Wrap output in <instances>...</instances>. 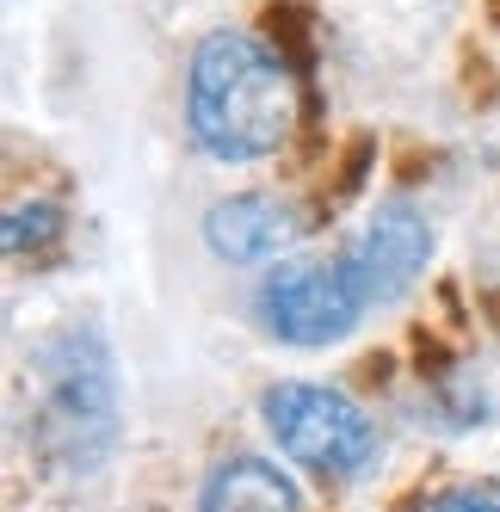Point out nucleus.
Listing matches in <instances>:
<instances>
[{
  "instance_id": "obj_7",
  "label": "nucleus",
  "mask_w": 500,
  "mask_h": 512,
  "mask_svg": "<svg viewBox=\"0 0 500 512\" xmlns=\"http://www.w3.org/2000/svg\"><path fill=\"white\" fill-rule=\"evenodd\" d=\"M198 512H303V494L272 457L241 451V457L210 469V482L198 494Z\"/></svg>"
},
{
  "instance_id": "obj_6",
  "label": "nucleus",
  "mask_w": 500,
  "mask_h": 512,
  "mask_svg": "<svg viewBox=\"0 0 500 512\" xmlns=\"http://www.w3.org/2000/svg\"><path fill=\"white\" fill-rule=\"evenodd\" d=\"M303 235V216L284 204V198H266V192H241V198H223L210 204L204 216V241L217 260L229 266H254V260H278L284 247Z\"/></svg>"
},
{
  "instance_id": "obj_9",
  "label": "nucleus",
  "mask_w": 500,
  "mask_h": 512,
  "mask_svg": "<svg viewBox=\"0 0 500 512\" xmlns=\"http://www.w3.org/2000/svg\"><path fill=\"white\" fill-rule=\"evenodd\" d=\"M420 512H500V488H445Z\"/></svg>"
},
{
  "instance_id": "obj_3",
  "label": "nucleus",
  "mask_w": 500,
  "mask_h": 512,
  "mask_svg": "<svg viewBox=\"0 0 500 512\" xmlns=\"http://www.w3.org/2000/svg\"><path fill=\"white\" fill-rule=\"evenodd\" d=\"M112 364H105L93 334H68L62 346H50L44 364V408H38V432L50 457H62L68 469H93L112 445Z\"/></svg>"
},
{
  "instance_id": "obj_5",
  "label": "nucleus",
  "mask_w": 500,
  "mask_h": 512,
  "mask_svg": "<svg viewBox=\"0 0 500 512\" xmlns=\"http://www.w3.org/2000/svg\"><path fill=\"white\" fill-rule=\"evenodd\" d=\"M352 272H359L365 297L371 303H396L402 290L426 272V260H433V223L414 210V204H383L365 235L352 241Z\"/></svg>"
},
{
  "instance_id": "obj_8",
  "label": "nucleus",
  "mask_w": 500,
  "mask_h": 512,
  "mask_svg": "<svg viewBox=\"0 0 500 512\" xmlns=\"http://www.w3.org/2000/svg\"><path fill=\"white\" fill-rule=\"evenodd\" d=\"M0 235H7V253H19V260H25V253H44L62 235V210L44 204V198H25V204L7 210V229H0Z\"/></svg>"
},
{
  "instance_id": "obj_2",
  "label": "nucleus",
  "mask_w": 500,
  "mask_h": 512,
  "mask_svg": "<svg viewBox=\"0 0 500 512\" xmlns=\"http://www.w3.org/2000/svg\"><path fill=\"white\" fill-rule=\"evenodd\" d=\"M260 420L272 445L321 482H352L377 451L365 408L328 383H272L260 395Z\"/></svg>"
},
{
  "instance_id": "obj_4",
  "label": "nucleus",
  "mask_w": 500,
  "mask_h": 512,
  "mask_svg": "<svg viewBox=\"0 0 500 512\" xmlns=\"http://www.w3.org/2000/svg\"><path fill=\"white\" fill-rule=\"evenodd\" d=\"M365 309L371 297L352 260H284L260 290V315L284 346H340Z\"/></svg>"
},
{
  "instance_id": "obj_1",
  "label": "nucleus",
  "mask_w": 500,
  "mask_h": 512,
  "mask_svg": "<svg viewBox=\"0 0 500 512\" xmlns=\"http://www.w3.org/2000/svg\"><path fill=\"white\" fill-rule=\"evenodd\" d=\"M186 124L210 161H266L297 124L291 68L254 31H210L192 50Z\"/></svg>"
}]
</instances>
